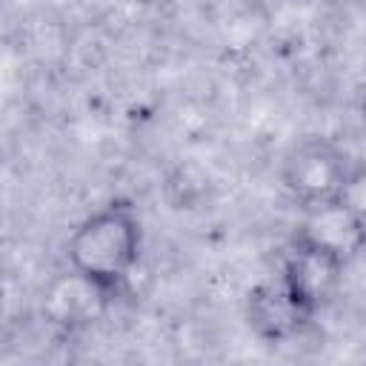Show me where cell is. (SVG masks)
I'll return each mask as SVG.
<instances>
[{
  "instance_id": "7",
  "label": "cell",
  "mask_w": 366,
  "mask_h": 366,
  "mask_svg": "<svg viewBox=\"0 0 366 366\" xmlns=\"http://www.w3.org/2000/svg\"><path fill=\"white\" fill-rule=\"evenodd\" d=\"M337 200L343 206H349L357 214V220L366 226V163H355V169H352V174H349Z\"/></svg>"
},
{
  "instance_id": "3",
  "label": "cell",
  "mask_w": 366,
  "mask_h": 366,
  "mask_svg": "<svg viewBox=\"0 0 366 366\" xmlns=\"http://www.w3.org/2000/svg\"><path fill=\"white\" fill-rule=\"evenodd\" d=\"M243 317H246L249 332L257 340L280 346V343L297 340L315 323L317 315H312L286 289V283L274 274V277H266L249 289L246 303H243Z\"/></svg>"
},
{
  "instance_id": "1",
  "label": "cell",
  "mask_w": 366,
  "mask_h": 366,
  "mask_svg": "<svg viewBox=\"0 0 366 366\" xmlns=\"http://www.w3.org/2000/svg\"><path fill=\"white\" fill-rule=\"evenodd\" d=\"M143 254V223L129 200H109L89 212L66 240L69 272L117 297Z\"/></svg>"
},
{
  "instance_id": "4",
  "label": "cell",
  "mask_w": 366,
  "mask_h": 366,
  "mask_svg": "<svg viewBox=\"0 0 366 366\" xmlns=\"http://www.w3.org/2000/svg\"><path fill=\"white\" fill-rule=\"evenodd\" d=\"M292 240L312 246L340 260L343 266H349L366 249V226L357 220V214L349 206H343L340 200H332V203L303 209V217L295 226Z\"/></svg>"
},
{
  "instance_id": "8",
  "label": "cell",
  "mask_w": 366,
  "mask_h": 366,
  "mask_svg": "<svg viewBox=\"0 0 366 366\" xmlns=\"http://www.w3.org/2000/svg\"><path fill=\"white\" fill-rule=\"evenodd\" d=\"M363 120H366V103H363Z\"/></svg>"
},
{
  "instance_id": "5",
  "label": "cell",
  "mask_w": 366,
  "mask_h": 366,
  "mask_svg": "<svg viewBox=\"0 0 366 366\" xmlns=\"http://www.w3.org/2000/svg\"><path fill=\"white\" fill-rule=\"evenodd\" d=\"M343 272H346V266L340 260L292 240V246L283 254V263L277 269V277L312 315H320V309L335 297V292L343 280Z\"/></svg>"
},
{
  "instance_id": "6",
  "label": "cell",
  "mask_w": 366,
  "mask_h": 366,
  "mask_svg": "<svg viewBox=\"0 0 366 366\" xmlns=\"http://www.w3.org/2000/svg\"><path fill=\"white\" fill-rule=\"evenodd\" d=\"M112 300L114 297L109 292H103L97 283H92V280H86L74 272H66L46 289L43 312L51 317V323L74 329V326L94 323Z\"/></svg>"
},
{
  "instance_id": "2",
  "label": "cell",
  "mask_w": 366,
  "mask_h": 366,
  "mask_svg": "<svg viewBox=\"0 0 366 366\" xmlns=\"http://www.w3.org/2000/svg\"><path fill=\"white\" fill-rule=\"evenodd\" d=\"M355 160L329 137H303L280 160V183L303 209L340 197Z\"/></svg>"
}]
</instances>
